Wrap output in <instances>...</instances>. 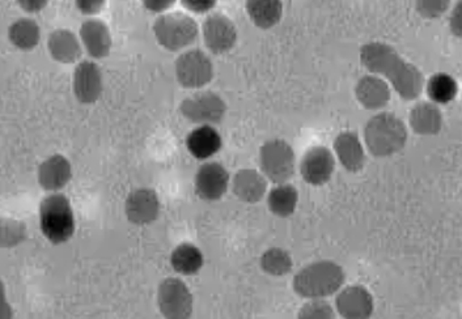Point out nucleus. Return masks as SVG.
Instances as JSON below:
<instances>
[{"mask_svg": "<svg viewBox=\"0 0 462 319\" xmlns=\"http://www.w3.org/2000/svg\"><path fill=\"white\" fill-rule=\"evenodd\" d=\"M260 263L263 271L274 278L286 277L293 269V260L289 251L277 246L267 249Z\"/></svg>", "mask_w": 462, "mask_h": 319, "instance_id": "cd10ccee", "label": "nucleus"}, {"mask_svg": "<svg viewBox=\"0 0 462 319\" xmlns=\"http://www.w3.org/2000/svg\"><path fill=\"white\" fill-rule=\"evenodd\" d=\"M205 263V257L199 248L193 243H180L171 254V265L177 274L184 277L199 274Z\"/></svg>", "mask_w": 462, "mask_h": 319, "instance_id": "b1692460", "label": "nucleus"}, {"mask_svg": "<svg viewBox=\"0 0 462 319\" xmlns=\"http://www.w3.org/2000/svg\"><path fill=\"white\" fill-rule=\"evenodd\" d=\"M222 136L211 126H200L189 133L186 147L199 160L210 159L222 148Z\"/></svg>", "mask_w": 462, "mask_h": 319, "instance_id": "412c9836", "label": "nucleus"}, {"mask_svg": "<svg viewBox=\"0 0 462 319\" xmlns=\"http://www.w3.org/2000/svg\"><path fill=\"white\" fill-rule=\"evenodd\" d=\"M180 112L186 120L193 123L210 126L212 123H219L225 118L226 106L222 97L214 92H200L185 98L180 106Z\"/></svg>", "mask_w": 462, "mask_h": 319, "instance_id": "6e6552de", "label": "nucleus"}, {"mask_svg": "<svg viewBox=\"0 0 462 319\" xmlns=\"http://www.w3.org/2000/svg\"><path fill=\"white\" fill-rule=\"evenodd\" d=\"M40 229L43 237L60 245L75 233V214L71 203L63 194L54 193L42 199L40 205Z\"/></svg>", "mask_w": 462, "mask_h": 319, "instance_id": "20e7f679", "label": "nucleus"}, {"mask_svg": "<svg viewBox=\"0 0 462 319\" xmlns=\"http://www.w3.org/2000/svg\"><path fill=\"white\" fill-rule=\"evenodd\" d=\"M72 178V168L62 155H54L40 165L39 184L49 193H58L69 185Z\"/></svg>", "mask_w": 462, "mask_h": 319, "instance_id": "dca6fc26", "label": "nucleus"}, {"mask_svg": "<svg viewBox=\"0 0 462 319\" xmlns=\"http://www.w3.org/2000/svg\"><path fill=\"white\" fill-rule=\"evenodd\" d=\"M153 33L162 48L170 51H179L196 42L199 24L188 14H167L156 19Z\"/></svg>", "mask_w": 462, "mask_h": 319, "instance_id": "39448f33", "label": "nucleus"}, {"mask_svg": "<svg viewBox=\"0 0 462 319\" xmlns=\"http://www.w3.org/2000/svg\"><path fill=\"white\" fill-rule=\"evenodd\" d=\"M182 5L191 13L205 14L214 8L215 2L214 0H182Z\"/></svg>", "mask_w": 462, "mask_h": 319, "instance_id": "473e14b6", "label": "nucleus"}, {"mask_svg": "<svg viewBox=\"0 0 462 319\" xmlns=\"http://www.w3.org/2000/svg\"><path fill=\"white\" fill-rule=\"evenodd\" d=\"M106 2L103 0H79L77 2L78 8L86 14H97L104 7Z\"/></svg>", "mask_w": 462, "mask_h": 319, "instance_id": "f704fd0d", "label": "nucleus"}, {"mask_svg": "<svg viewBox=\"0 0 462 319\" xmlns=\"http://www.w3.org/2000/svg\"><path fill=\"white\" fill-rule=\"evenodd\" d=\"M295 152L284 141H269L261 147L260 165L263 174L274 184H287L295 173Z\"/></svg>", "mask_w": 462, "mask_h": 319, "instance_id": "423d86ee", "label": "nucleus"}, {"mask_svg": "<svg viewBox=\"0 0 462 319\" xmlns=\"http://www.w3.org/2000/svg\"><path fill=\"white\" fill-rule=\"evenodd\" d=\"M410 126L418 135H435L443 126V114L434 103H420L409 115Z\"/></svg>", "mask_w": 462, "mask_h": 319, "instance_id": "4be33fe9", "label": "nucleus"}, {"mask_svg": "<svg viewBox=\"0 0 462 319\" xmlns=\"http://www.w3.org/2000/svg\"><path fill=\"white\" fill-rule=\"evenodd\" d=\"M49 51L60 63H74L81 58V46L77 36L67 29H58L49 36Z\"/></svg>", "mask_w": 462, "mask_h": 319, "instance_id": "5701e85b", "label": "nucleus"}, {"mask_svg": "<svg viewBox=\"0 0 462 319\" xmlns=\"http://www.w3.org/2000/svg\"><path fill=\"white\" fill-rule=\"evenodd\" d=\"M336 312L342 319H372L374 298L363 286L344 287L336 298Z\"/></svg>", "mask_w": 462, "mask_h": 319, "instance_id": "9d476101", "label": "nucleus"}, {"mask_svg": "<svg viewBox=\"0 0 462 319\" xmlns=\"http://www.w3.org/2000/svg\"><path fill=\"white\" fill-rule=\"evenodd\" d=\"M299 203L298 188L289 184L277 185L267 194V207L278 217H290L295 214Z\"/></svg>", "mask_w": 462, "mask_h": 319, "instance_id": "a878e982", "label": "nucleus"}, {"mask_svg": "<svg viewBox=\"0 0 462 319\" xmlns=\"http://www.w3.org/2000/svg\"><path fill=\"white\" fill-rule=\"evenodd\" d=\"M125 214L134 225L152 224L160 214V199L158 194L151 188H138L127 196L125 203Z\"/></svg>", "mask_w": 462, "mask_h": 319, "instance_id": "4468645a", "label": "nucleus"}, {"mask_svg": "<svg viewBox=\"0 0 462 319\" xmlns=\"http://www.w3.org/2000/svg\"><path fill=\"white\" fill-rule=\"evenodd\" d=\"M458 94V86L456 80L448 74L439 72L435 74L427 83V95H429L431 103L448 104L455 100Z\"/></svg>", "mask_w": 462, "mask_h": 319, "instance_id": "c85d7f7f", "label": "nucleus"}, {"mask_svg": "<svg viewBox=\"0 0 462 319\" xmlns=\"http://www.w3.org/2000/svg\"><path fill=\"white\" fill-rule=\"evenodd\" d=\"M158 307L164 319H191L194 313L193 293L181 279H165L159 286Z\"/></svg>", "mask_w": 462, "mask_h": 319, "instance_id": "0eeeda50", "label": "nucleus"}, {"mask_svg": "<svg viewBox=\"0 0 462 319\" xmlns=\"http://www.w3.org/2000/svg\"><path fill=\"white\" fill-rule=\"evenodd\" d=\"M450 32L458 39H462V2L453 8L452 16L449 19Z\"/></svg>", "mask_w": 462, "mask_h": 319, "instance_id": "72a5a7b5", "label": "nucleus"}, {"mask_svg": "<svg viewBox=\"0 0 462 319\" xmlns=\"http://www.w3.org/2000/svg\"><path fill=\"white\" fill-rule=\"evenodd\" d=\"M80 37L87 51L96 59L106 58L112 49V36L106 23L97 19H89L81 24Z\"/></svg>", "mask_w": 462, "mask_h": 319, "instance_id": "a211bd4d", "label": "nucleus"}, {"mask_svg": "<svg viewBox=\"0 0 462 319\" xmlns=\"http://www.w3.org/2000/svg\"><path fill=\"white\" fill-rule=\"evenodd\" d=\"M11 42L20 50H32L39 45L41 32L39 24L32 19H20L8 31Z\"/></svg>", "mask_w": 462, "mask_h": 319, "instance_id": "bb28decb", "label": "nucleus"}, {"mask_svg": "<svg viewBox=\"0 0 462 319\" xmlns=\"http://www.w3.org/2000/svg\"><path fill=\"white\" fill-rule=\"evenodd\" d=\"M19 5L27 13L34 14L45 8L48 2H43V0H23V2H19Z\"/></svg>", "mask_w": 462, "mask_h": 319, "instance_id": "e433bc0d", "label": "nucleus"}, {"mask_svg": "<svg viewBox=\"0 0 462 319\" xmlns=\"http://www.w3.org/2000/svg\"><path fill=\"white\" fill-rule=\"evenodd\" d=\"M232 190L241 202L254 205V203L261 202L266 196V177L257 170H238L232 179Z\"/></svg>", "mask_w": 462, "mask_h": 319, "instance_id": "6ab92c4d", "label": "nucleus"}, {"mask_svg": "<svg viewBox=\"0 0 462 319\" xmlns=\"http://www.w3.org/2000/svg\"><path fill=\"white\" fill-rule=\"evenodd\" d=\"M365 141L372 155L376 158H388L396 155L405 147L408 129L392 113H379L365 124Z\"/></svg>", "mask_w": 462, "mask_h": 319, "instance_id": "7ed1b4c3", "label": "nucleus"}, {"mask_svg": "<svg viewBox=\"0 0 462 319\" xmlns=\"http://www.w3.org/2000/svg\"><path fill=\"white\" fill-rule=\"evenodd\" d=\"M202 33L206 46L214 54L226 53L234 48L237 41L236 27L222 14H212L206 17Z\"/></svg>", "mask_w": 462, "mask_h": 319, "instance_id": "f8f14e48", "label": "nucleus"}, {"mask_svg": "<svg viewBox=\"0 0 462 319\" xmlns=\"http://www.w3.org/2000/svg\"><path fill=\"white\" fill-rule=\"evenodd\" d=\"M173 5V0H160V2L159 0H150V2H144L145 8L156 14L170 10Z\"/></svg>", "mask_w": 462, "mask_h": 319, "instance_id": "c9c22d12", "label": "nucleus"}, {"mask_svg": "<svg viewBox=\"0 0 462 319\" xmlns=\"http://www.w3.org/2000/svg\"><path fill=\"white\" fill-rule=\"evenodd\" d=\"M246 13L255 27L270 29L281 22L283 14V3L279 0H249Z\"/></svg>", "mask_w": 462, "mask_h": 319, "instance_id": "393cba45", "label": "nucleus"}, {"mask_svg": "<svg viewBox=\"0 0 462 319\" xmlns=\"http://www.w3.org/2000/svg\"><path fill=\"white\" fill-rule=\"evenodd\" d=\"M229 182H231L229 173L222 164L208 162L203 164L197 172L194 187L199 198L206 202H215L226 196Z\"/></svg>", "mask_w": 462, "mask_h": 319, "instance_id": "9b49d317", "label": "nucleus"}, {"mask_svg": "<svg viewBox=\"0 0 462 319\" xmlns=\"http://www.w3.org/2000/svg\"><path fill=\"white\" fill-rule=\"evenodd\" d=\"M345 280L344 267L333 260H318L295 275L293 292L307 301L327 300L344 288Z\"/></svg>", "mask_w": 462, "mask_h": 319, "instance_id": "f03ea898", "label": "nucleus"}, {"mask_svg": "<svg viewBox=\"0 0 462 319\" xmlns=\"http://www.w3.org/2000/svg\"><path fill=\"white\" fill-rule=\"evenodd\" d=\"M356 95L357 101L365 109L380 110L391 101V89L385 80L376 75L363 77L357 81Z\"/></svg>", "mask_w": 462, "mask_h": 319, "instance_id": "aec40b11", "label": "nucleus"}, {"mask_svg": "<svg viewBox=\"0 0 462 319\" xmlns=\"http://www.w3.org/2000/svg\"><path fill=\"white\" fill-rule=\"evenodd\" d=\"M336 309L327 300H308L298 313V319H336Z\"/></svg>", "mask_w": 462, "mask_h": 319, "instance_id": "7c9ffc66", "label": "nucleus"}, {"mask_svg": "<svg viewBox=\"0 0 462 319\" xmlns=\"http://www.w3.org/2000/svg\"><path fill=\"white\" fill-rule=\"evenodd\" d=\"M2 248H16L27 239V226L24 223L14 219L2 220Z\"/></svg>", "mask_w": 462, "mask_h": 319, "instance_id": "c756f323", "label": "nucleus"}, {"mask_svg": "<svg viewBox=\"0 0 462 319\" xmlns=\"http://www.w3.org/2000/svg\"><path fill=\"white\" fill-rule=\"evenodd\" d=\"M176 77L185 88H202L214 77V66L203 51H186L176 62Z\"/></svg>", "mask_w": 462, "mask_h": 319, "instance_id": "1a4fd4ad", "label": "nucleus"}, {"mask_svg": "<svg viewBox=\"0 0 462 319\" xmlns=\"http://www.w3.org/2000/svg\"><path fill=\"white\" fill-rule=\"evenodd\" d=\"M337 159L347 172L357 173L363 169L365 152L359 136L354 132H342L334 141Z\"/></svg>", "mask_w": 462, "mask_h": 319, "instance_id": "f3484780", "label": "nucleus"}, {"mask_svg": "<svg viewBox=\"0 0 462 319\" xmlns=\"http://www.w3.org/2000/svg\"><path fill=\"white\" fill-rule=\"evenodd\" d=\"M449 2H418L417 10L420 16L435 19L448 10Z\"/></svg>", "mask_w": 462, "mask_h": 319, "instance_id": "2f4dec72", "label": "nucleus"}, {"mask_svg": "<svg viewBox=\"0 0 462 319\" xmlns=\"http://www.w3.org/2000/svg\"><path fill=\"white\" fill-rule=\"evenodd\" d=\"M360 62L376 75L383 77L403 100H415L423 92L424 77L420 69L403 59L393 46L370 42L360 49Z\"/></svg>", "mask_w": 462, "mask_h": 319, "instance_id": "f257e3e1", "label": "nucleus"}, {"mask_svg": "<svg viewBox=\"0 0 462 319\" xmlns=\"http://www.w3.org/2000/svg\"><path fill=\"white\" fill-rule=\"evenodd\" d=\"M336 170V158L327 147H315L305 153L300 164L301 177L310 187L328 184Z\"/></svg>", "mask_w": 462, "mask_h": 319, "instance_id": "ddd939ff", "label": "nucleus"}, {"mask_svg": "<svg viewBox=\"0 0 462 319\" xmlns=\"http://www.w3.org/2000/svg\"><path fill=\"white\" fill-rule=\"evenodd\" d=\"M103 92V75L96 63L84 60L74 72V95L83 104L98 100Z\"/></svg>", "mask_w": 462, "mask_h": 319, "instance_id": "2eb2a0df", "label": "nucleus"}, {"mask_svg": "<svg viewBox=\"0 0 462 319\" xmlns=\"http://www.w3.org/2000/svg\"><path fill=\"white\" fill-rule=\"evenodd\" d=\"M0 319H14V309L8 303L5 287H2V307H0Z\"/></svg>", "mask_w": 462, "mask_h": 319, "instance_id": "4c0bfd02", "label": "nucleus"}]
</instances>
